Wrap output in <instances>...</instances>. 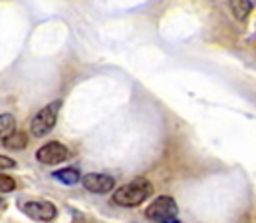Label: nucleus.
Instances as JSON below:
<instances>
[{"label": "nucleus", "instance_id": "1", "mask_svg": "<svg viewBox=\"0 0 256 223\" xmlns=\"http://www.w3.org/2000/svg\"><path fill=\"white\" fill-rule=\"evenodd\" d=\"M153 193V185L149 183V179L145 177H137L133 179L128 185H122L118 191H114L112 195V201L116 205H122V207H137L141 205L145 199H149Z\"/></svg>", "mask_w": 256, "mask_h": 223}, {"label": "nucleus", "instance_id": "2", "mask_svg": "<svg viewBox=\"0 0 256 223\" xmlns=\"http://www.w3.org/2000/svg\"><path fill=\"white\" fill-rule=\"evenodd\" d=\"M60 108H62V102H60V100H56V102L44 106V108L32 118V122H30V134H32L34 138H44L48 132H52L54 126H56Z\"/></svg>", "mask_w": 256, "mask_h": 223}, {"label": "nucleus", "instance_id": "3", "mask_svg": "<svg viewBox=\"0 0 256 223\" xmlns=\"http://www.w3.org/2000/svg\"><path fill=\"white\" fill-rule=\"evenodd\" d=\"M177 211H179L177 201L169 195H161L145 209V215L157 223H181L177 217Z\"/></svg>", "mask_w": 256, "mask_h": 223}, {"label": "nucleus", "instance_id": "4", "mask_svg": "<svg viewBox=\"0 0 256 223\" xmlns=\"http://www.w3.org/2000/svg\"><path fill=\"white\" fill-rule=\"evenodd\" d=\"M70 157V149L60 142H48L36 151V159L44 165H56Z\"/></svg>", "mask_w": 256, "mask_h": 223}, {"label": "nucleus", "instance_id": "5", "mask_svg": "<svg viewBox=\"0 0 256 223\" xmlns=\"http://www.w3.org/2000/svg\"><path fill=\"white\" fill-rule=\"evenodd\" d=\"M22 211L30 219H36V221H52L58 215L56 205L50 201H26L22 205Z\"/></svg>", "mask_w": 256, "mask_h": 223}, {"label": "nucleus", "instance_id": "6", "mask_svg": "<svg viewBox=\"0 0 256 223\" xmlns=\"http://www.w3.org/2000/svg\"><path fill=\"white\" fill-rule=\"evenodd\" d=\"M82 183L88 191L92 193H110L114 191L116 187V179L112 175H106V173H88L82 177Z\"/></svg>", "mask_w": 256, "mask_h": 223}, {"label": "nucleus", "instance_id": "7", "mask_svg": "<svg viewBox=\"0 0 256 223\" xmlns=\"http://www.w3.org/2000/svg\"><path fill=\"white\" fill-rule=\"evenodd\" d=\"M2 142H4V148L6 149L20 151V149H24L26 146H28V136H26L24 132H20V130H14V132L8 134Z\"/></svg>", "mask_w": 256, "mask_h": 223}, {"label": "nucleus", "instance_id": "8", "mask_svg": "<svg viewBox=\"0 0 256 223\" xmlns=\"http://www.w3.org/2000/svg\"><path fill=\"white\" fill-rule=\"evenodd\" d=\"M228 6H230V10H232L236 20H244L252 12L254 2L252 0H228Z\"/></svg>", "mask_w": 256, "mask_h": 223}, {"label": "nucleus", "instance_id": "9", "mask_svg": "<svg viewBox=\"0 0 256 223\" xmlns=\"http://www.w3.org/2000/svg\"><path fill=\"white\" fill-rule=\"evenodd\" d=\"M54 179L60 181V183H64V185H76L82 179V173L76 167H64V169L54 171Z\"/></svg>", "mask_w": 256, "mask_h": 223}, {"label": "nucleus", "instance_id": "10", "mask_svg": "<svg viewBox=\"0 0 256 223\" xmlns=\"http://www.w3.org/2000/svg\"><path fill=\"white\" fill-rule=\"evenodd\" d=\"M16 130V118L12 114H0V140Z\"/></svg>", "mask_w": 256, "mask_h": 223}, {"label": "nucleus", "instance_id": "11", "mask_svg": "<svg viewBox=\"0 0 256 223\" xmlns=\"http://www.w3.org/2000/svg\"><path fill=\"white\" fill-rule=\"evenodd\" d=\"M14 187H16V181L10 175L0 173V193H10V191H14Z\"/></svg>", "mask_w": 256, "mask_h": 223}, {"label": "nucleus", "instance_id": "12", "mask_svg": "<svg viewBox=\"0 0 256 223\" xmlns=\"http://www.w3.org/2000/svg\"><path fill=\"white\" fill-rule=\"evenodd\" d=\"M14 165H16L14 159H10V157H6V155H0V171H2V169H12Z\"/></svg>", "mask_w": 256, "mask_h": 223}, {"label": "nucleus", "instance_id": "13", "mask_svg": "<svg viewBox=\"0 0 256 223\" xmlns=\"http://www.w3.org/2000/svg\"><path fill=\"white\" fill-rule=\"evenodd\" d=\"M4 209H6V201H4L2 197H0V215L4 213Z\"/></svg>", "mask_w": 256, "mask_h": 223}, {"label": "nucleus", "instance_id": "14", "mask_svg": "<svg viewBox=\"0 0 256 223\" xmlns=\"http://www.w3.org/2000/svg\"><path fill=\"white\" fill-rule=\"evenodd\" d=\"M46 223H50V221H46Z\"/></svg>", "mask_w": 256, "mask_h": 223}]
</instances>
